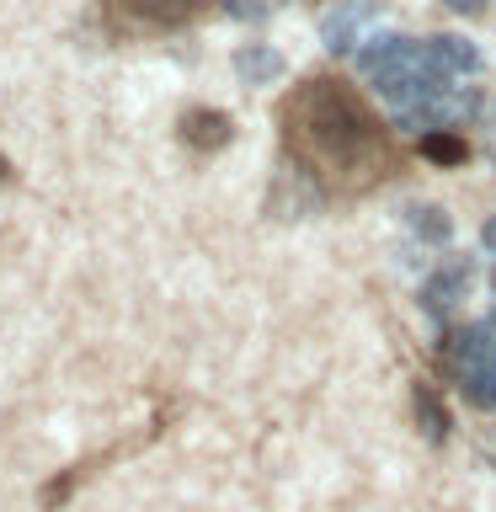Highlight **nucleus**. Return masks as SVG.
Wrapping results in <instances>:
<instances>
[{
    "instance_id": "6",
    "label": "nucleus",
    "mask_w": 496,
    "mask_h": 512,
    "mask_svg": "<svg viewBox=\"0 0 496 512\" xmlns=\"http://www.w3.org/2000/svg\"><path fill=\"white\" fill-rule=\"evenodd\" d=\"M363 16H368V6H347L342 16H331V22H326V48H331V54H347V48L358 43Z\"/></svg>"
},
{
    "instance_id": "9",
    "label": "nucleus",
    "mask_w": 496,
    "mask_h": 512,
    "mask_svg": "<svg viewBox=\"0 0 496 512\" xmlns=\"http://www.w3.org/2000/svg\"><path fill=\"white\" fill-rule=\"evenodd\" d=\"M464 288V267H448V278H432L427 283V310H448Z\"/></svg>"
},
{
    "instance_id": "12",
    "label": "nucleus",
    "mask_w": 496,
    "mask_h": 512,
    "mask_svg": "<svg viewBox=\"0 0 496 512\" xmlns=\"http://www.w3.org/2000/svg\"><path fill=\"white\" fill-rule=\"evenodd\" d=\"M480 240H486V251H496V219L486 224V235H480Z\"/></svg>"
},
{
    "instance_id": "5",
    "label": "nucleus",
    "mask_w": 496,
    "mask_h": 512,
    "mask_svg": "<svg viewBox=\"0 0 496 512\" xmlns=\"http://www.w3.org/2000/svg\"><path fill=\"white\" fill-rule=\"evenodd\" d=\"M411 411H416V427H422L432 443L448 432V411H443V400H438L432 384H416V390H411Z\"/></svg>"
},
{
    "instance_id": "2",
    "label": "nucleus",
    "mask_w": 496,
    "mask_h": 512,
    "mask_svg": "<svg viewBox=\"0 0 496 512\" xmlns=\"http://www.w3.org/2000/svg\"><path fill=\"white\" fill-rule=\"evenodd\" d=\"M422 59V48H416L411 38H368L363 48H358V70H368V75H390V70H411V64Z\"/></svg>"
},
{
    "instance_id": "8",
    "label": "nucleus",
    "mask_w": 496,
    "mask_h": 512,
    "mask_svg": "<svg viewBox=\"0 0 496 512\" xmlns=\"http://www.w3.org/2000/svg\"><path fill=\"white\" fill-rule=\"evenodd\" d=\"M422 155L438 160V166H459V160H470V144H464L459 134H427L422 139Z\"/></svg>"
},
{
    "instance_id": "10",
    "label": "nucleus",
    "mask_w": 496,
    "mask_h": 512,
    "mask_svg": "<svg viewBox=\"0 0 496 512\" xmlns=\"http://www.w3.org/2000/svg\"><path fill=\"white\" fill-rule=\"evenodd\" d=\"M411 230L422 240H432V246H443V240H448V219L438 214V208H411Z\"/></svg>"
},
{
    "instance_id": "11",
    "label": "nucleus",
    "mask_w": 496,
    "mask_h": 512,
    "mask_svg": "<svg viewBox=\"0 0 496 512\" xmlns=\"http://www.w3.org/2000/svg\"><path fill=\"white\" fill-rule=\"evenodd\" d=\"M224 11L240 16V22H262V16H267V0H224Z\"/></svg>"
},
{
    "instance_id": "13",
    "label": "nucleus",
    "mask_w": 496,
    "mask_h": 512,
    "mask_svg": "<svg viewBox=\"0 0 496 512\" xmlns=\"http://www.w3.org/2000/svg\"><path fill=\"white\" fill-rule=\"evenodd\" d=\"M6 171H11V166H6V155H0V182H6Z\"/></svg>"
},
{
    "instance_id": "3",
    "label": "nucleus",
    "mask_w": 496,
    "mask_h": 512,
    "mask_svg": "<svg viewBox=\"0 0 496 512\" xmlns=\"http://www.w3.org/2000/svg\"><path fill=\"white\" fill-rule=\"evenodd\" d=\"M230 134H235V123L214 107H192L182 118V139L192 150H219V144H230Z\"/></svg>"
},
{
    "instance_id": "4",
    "label": "nucleus",
    "mask_w": 496,
    "mask_h": 512,
    "mask_svg": "<svg viewBox=\"0 0 496 512\" xmlns=\"http://www.w3.org/2000/svg\"><path fill=\"white\" fill-rule=\"evenodd\" d=\"M235 70H240V80H246V86H272V80L283 75V59L272 54L267 43H246L235 54Z\"/></svg>"
},
{
    "instance_id": "1",
    "label": "nucleus",
    "mask_w": 496,
    "mask_h": 512,
    "mask_svg": "<svg viewBox=\"0 0 496 512\" xmlns=\"http://www.w3.org/2000/svg\"><path fill=\"white\" fill-rule=\"evenodd\" d=\"M283 123L294 160H304L336 192H363L384 182V171L395 166V150L379 118L352 91H342V80H310L283 107Z\"/></svg>"
},
{
    "instance_id": "7",
    "label": "nucleus",
    "mask_w": 496,
    "mask_h": 512,
    "mask_svg": "<svg viewBox=\"0 0 496 512\" xmlns=\"http://www.w3.org/2000/svg\"><path fill=\"white\" fill-rule=\"evenodd\" d=\"M144 22H160V27H176V22H187L192 11H198V0H128Z\"/></svg>"
}]
</instances>
